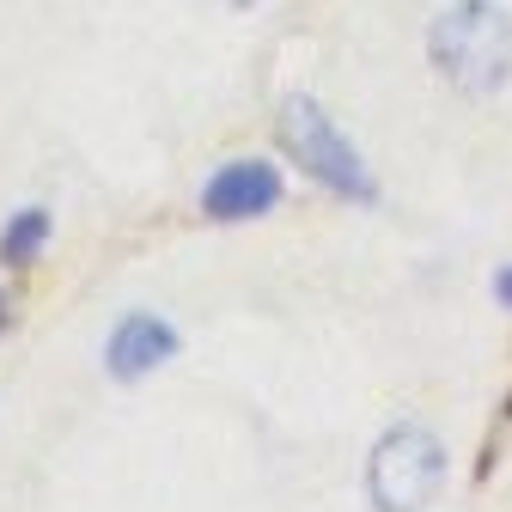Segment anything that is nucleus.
Instances as JSON below:
<instances>
[{
    "instance_id": "obj_5",
    "label": "nucleus",
    "mask_w": 512,
    "mask_h": 512,
    "mask_svg": "<svg viewBox=\"0 0 512 512\" xmlns=\"http://www.w3.org/2000/svg\"><path fill=\"white\" fill-rule=\"evenodd\" d=\"M171 354H177V336H171L165 317H153V311L122 317L116 336H110V348H104V360H110L116 378H141V372H153V366L171 360Z\"/></svg>"
},
{
    "instance_id": "obj_6",
    "label": "nucleus",
    "mask_w": 512,
    "mask_h": 512,
    "mask_svg": "<svg viewBox=\"0 0 512 512\" xmlns=\"http://www.w3.org/2000/svg\"><path fill=\"white\" fill-rule=\"evenodd\" d=\"M43 232H49V214H43V208H25V214L7 226V238H0V256H7V263H31L37 244H43Z\"/></svg>"
},
{
    "instance_id": "obj_9",
    "label": "nucleus",
    "mask_w": 512,
    "mask_h": 512,
    "mask_svg": "<svg viewBox=\"0 0 512 512\" xmlns=\"http://www.w3.org/2000/svg\"><path fill=\"white\" fill-rule=\"evenodd\" d=\"M232 7H250V0H232Z\"/></svg>"
},
{
    "instance_id": "obj_3",
    "label": "nucleus",
    "mask_w": 512,
    "mask_h": 512,
    "mask_svg": "<svg viewBox=\"0 0 512 512\" xmlns=\"http://www.w3.org/2000/svg\"><path fill=\"white\" fill-rule=\"evenodd\" d=\"M281 128H287V147L299 153V165H305L317 183L342 189V196H354V202H372V177H366L360 153L336 135V122H330L324 110H317L311 98H293Z\"/></svg>"
},
{
    "instance_id": "obj_2",
    "label": "nucleus",
    "mask_w": 512,
    "mask_h": 512,
    "mask_svg": "<svg viewBox=\"0 0 512 512\" xmlns=\"http://www.w3.org/2000/svg\"><path fill=\"white\" fill-rule=\"evenodd\" d=\"M445 482V445L427 427H391L372 445V464H366V488L378 512H421Z\"/></svg>"
},
{
    "instance_id": "obj_4",
    "label": "nucleus",
    "mask_w": 512,
    "mask_h": 512,
    "mask_svg": "<svg viewBox=\"0 0 512 512\" xmlns=\"http://www.w3.org/2000/svg\"><path fill=\"white\" fill-rule=\"evenodd\" d=\"M281 202V171L263 165V159H232L214 171V183L202 189V208L214 220H250V214H263Z\"/></svg>"
},
{
    "instance_id": "obj_8",
    "label": "nucleus",
    "mask_w": 512,
    "mask_h": 512,
    "mask_svg": "<svg viewBox=\"0 0 512 512\" xmlns=\"http://www.w3.org/2000/svg\"><path fill=\"white\" fill-rule=\"evenodd\" d=\"M7 317H13V299H7V293H0V324H7Z\"/></svg>"
},
{
    "instance_id": "obj_7",
    "label": "nucleus",
    "mask_w": 512,
    "mask_h": 512,
    "mask_svg": "<svg viewBox=\"0 0 512 512\" xmlns=\"http://www.w3.org/2000/svg\"><path fill=\"white\" fill-rule=\"evenodd\" d=\"M494 299H500V305H512V269H506V275H494Z\"/></svg>"
},
{
    "instance_id": "obj_1",
    "label": "nucleus",
    "mask_w": 512,
    "mask_h": 512,
    "mask_svg": "<svg viewBox=\"0 0 512 512\" xmlns=\"http://www.w3.org/2000/svg\"><path fill=\"white\" fill-rule=\"evenodd\" d=\"M433 68L470 98H488L512 80V13L494 0H452L433 19Z\"/></svg>"
}]
</instances>
